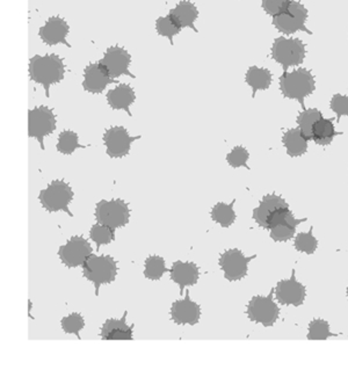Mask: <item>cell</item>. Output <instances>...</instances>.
I'll return each mask as SVG.
<instances>
[{
  "instance_id": "5",
  "label": "cell",
  "mask_w": 348,
  "mask_h": 370,
  "mask_svg": "<svg viewBox=\"0 0 348 370\" xmlns=\"http://www.w3.org/2000/svg\"><path fill=\"white\" fill-rule=\"evenodd\" d=\"M96 220L100 224L112 229L123 228L130 220L128 203L121 199L101 200L96 203Z\"/></svg>"
},
{
  "instance_id": "34",
  "label": "cell",
  "mask_w": 348,
  "mask_h": 370,
  "mask_svg": "<svg viewBox=\"0 0 348 370\" xmlns=\"http://www.w3.org/2000/svg\"><path fill=\"white\" fill-rule=\"evenodd\" d=\"M62 328L68 335H76L80 339V331L85 328V321L80 313H71L69 316L62 318Z\"/></svg>"
},
{
  "instance_id": "23",
  "label": "cell",
  "mask_w": 348,
  "mask_h": 370,
  "mask_svg": "<svg viewBox=\"0 0 348 370\" xmlns=\"http://www.w3.org/2000/svg\"><path fill=\"white\" fill-rule=\"evenodd\" d=\"M306 221V218L296 220L290 211L284 221H281L279 224L270 229V238L273 239L274 242H288L295 236L296 228Z\"/></svg>"
},
{
  "instance_id": "14",
  "label": "cell",
  "mask_w": 348,
  "mask_h": 370,
  "mask_svg": "<svg viewBox=\"0 0 348 370\" xmlns=\"http://www.w3.org/2000/svg\"><path fill=\"white\" fill-rule=\"evenodd\" d=\"M306 289L295 278V270L292 278L277 282L275 287V299L281 306H302L306 299Z\"/></svg>"
},
{
  "instance_id": "36",
  "label": "cell",
  "mask_w": 348,
  "mask_h": 370,
  "mask_svg": "<svg viewBox=\"0 0 348 370\" xmlns=\"http://www.w3.org/2000/svg\"><path fill=\"white\" fill-rule=\"evenodd\" d=\"M249 158V151L244 146H236L231 150V152L227 153V161L231 168H238L244 166V168L250 170L249 166H247Z\"/></svg>"
},
{
  "instance_id": "18",
  "label": "cell",
  "mask_w": 348,
  "mask_h": 370,
  "mask_svg": "<svg viewBox=\"0 0 348 370\" xmlns=\"http://www.w3.org/2000/svg\"><path fill=\"white\" fill-rule=\"evenodd\" d=\"M171 280L175 282L180 288V295L184 294L186 287L194 285L199 281V267L194 263L175 261L171 268Z\"/></svg>"
},
{
  "instance_id": "24",
  "label": "cell",
  "mask_w": 348,
  "mask_h": 370,
  "mask_svg": "<svg viewBox=\"0 0 348 370\" xmlns=\"http://www.w3.org/2000/svg\"><path fill=\"white\" fill-rule=\"evenodd\" d=\"M282 142L290 157L302 156L308 150V139L303 136L299 129H289L284 132Z\"/></svg>"
},
{
  "instance_id": "4",
  "label": "cell",
  "mask_w": 348,
  "mask_h": 370,
  "mask_svg": "<svg viewBox=\"0 0 348 370\" xmlns=\"http://www.w3.org/2000/svg\"><path fill=\"white\" fill-rule=\"evenodd\" d=\"M39 199L46 211H64L70 218L73 216L69 209V204L73 200V191L64 180H53L46 189L40 192Z\"/></svg>"
},
{
  "instance_id": "7",
  "label": "cell",
  "mask_w": 348,
  "mask_h": 370,
  "mask_svg": "<svg viewBox=\"0 0 348 370\" xmlns=\"http://www.w3.org/2000/svg\"><path fill=\"white\" fill-rule=\"evenodd\" d=\"M56 130V116L51 108L46 106L35 107L28 112V136L37 139L44 151V137Z\"/></svg>"
},
{
  "instance_id": "11",
  "label": "cell",
  "mask_w": 348,
  "mask_h": 370,
  "mask_svg": "<svg viewBox=\"0 0 348 370\" xmlns=\"http://www.w3.org/2000/svg\"><path fill=\"white\" fill-rule=\"evenodd\" d=\"M93 253L92 246L82 236H73L65 245L58 249L62 263L68 268L82 266Z\"/></svg>"
},
{
  "instance_id": "37",
  "label": "cell",
  "mask_w": 348,
  "mask_h": 370,
  "mask_svg": "<svg viewBox=\"0 0 348 370\" xmlns=\"http://www.w3.org/2000/svg\"><path fill=\"white\" fill-rule=\"evenodd\" d=\"M292 1L293 0H263V8L267 15H272L274 18L287 11Z\"/></svg>"
},
{
  "instance_id": "26",
  "label": "cell",
  "mask_w": 348,
  "mask_h": 370,
  "mask_svg": "<svg viewBox=\"0 0 348 370\" xmlns=\"http://www.w3.org/2000/svg\"><path fill=\"white\" fill-rule=\"evenodd\" d=\"M236 200H234L230 204H225V203H217L216 206H213L211 209V220L216 222L222 228H229L234 224L236 221V213L234 209Z\"/></svg>"
},
{
  "instance_id": "3",
  "label": "cell",
  "mask_w": 348,
  "mask_h": 370,
  "mask_svg": "<svg viewBox=\"0 0 348 370\" xmlns=\"http://www.w3.org/2000/svg\"><path fill=\"white\" fill-rule=\"evenodd\" d=\"M280 89L286 98L297 100L304 111V99L315 91V79L306 69L284 72L280 78Z\"/></svg>"
},
{
  "instance_id": "32",
  "label": "cell",
  "mask_w": 348,
  "mask_h": 370,
  "mask_svg": "<svg viewBox=\"0 0 348 370\" xmlns=\"http://www.w3.org/2000/svg\"><path fill=\"white\" fill-rule=\"evenodd\" d=\"M182 27H179L178 24L174 21L173 18L170 15L167 17H160L157 19L156 30L160 36L167 37L170 39L171 46H173V37L178 35L182 32Z\"/></svg>"
},
{
  "instance_id": "16",
  "label": "cell",
  "mask_w": 348,
  "mask_h": 370,
  "mask_svg": "<svg viewBox=\"0 0 348 370\" xmlns=\"http://www.w3.org/2000/svg\"><path fill=\"white\" fill-rule=\"evenodd\" d=\"M201 317V308L193 302L187 292L185 299H179L171 306V318L177 325H196Z\"/></svg>"
},
{
  "instance_id": "13",
  "label": "cell",
  "mask_w": 348,
  "mask_h": 370,
  "mask_svg": "<svg viewBox=\"0 0 348 370\" xmlns=\"http://www.w3.org/2000/svg\"><path fill=\"white\" fill-rule=\"evenodd\" d=\"M99 63L107 69L112 78H119L121 76H129L132 78H136V76L129 71L132 56L122 46H110Z\"/></svg>"
},
{
  "instance_id": "38",
  "label": "cell",
  "mask_w": 348,
  "mask_h": 370,
  "mask_svg": "<svg viewBox=\"0 0 348 370\" xmlns=\"http://www.w3.org/2000/svg\"><path fill=\"white\" fill-rule=\"evenodd\" d=\"M331 109L337 114V121L339 122L341 116L348 115V96L336 94L331 100Z\"/></svg>"
},
{
  "instance_id": "17",
  "label": "cell",
  "mask_w": 348,
  "mask_h": 370,
  "mask_svg": "<svg viewBox=\"0 0 348 370\" xmlns=\"http://www.w3.org/2000/svg\"><path fill=\"white\" fill-rule=\"evenodd\" d=\"M70 32V27L64 19L60 17H51L46 20L44 26L39 30V35L46 46H56L62 43L64 46L71 48V44L67 41V36Z\"/></svg>"
},
{
  "instance_id": "25",
  "label": "cell",
  "mask_w": 348,
  "mask_h": 370,
  "mask_svg": "<svg viewBox=\"0 0 348 370\" xmlns=\"http://www.w3.org/2000/svg\"><path fill=\"white\" fill-rule=\"evenodd\" d=\"M246 82L252 89V96H256V93L260 89H267L272 82V73L267 69L251 67L246 72Z\"/></svg>"
},
{
  "instance_id": "21",
  "label": "cell",
  "mask_w": 348,
  "mask_h": 370,
  "mask_svg": "<svg viewBox=\"0 0 348 370\" xmlns=\"http://www.w3.org/2000/svg\"><path fill=\"white\" fill-rule=\"evenodd\" d=\"M288 206V203L284 201L281 196L275 194H270L263 197V201L260 202L259 206H256L253 210V220L258 223L259 227L265 229L268 218L280 208Z\"/></svg>"
},
{
  "instance_id": "12",
  "label": "cell",
  "mask_w": 348,
  "mask_h": 370,
  "mask_svg": "<svg viewBox=\"0 0 348 370\" xmlns=\"http://www.w3.org/2000/svg\"><path fill=\"white\" fill-rule=\"evenodd\" d=\"M142 136L129 135L128 130L123 127H112L103 134V143L106 146V152L110 158H123L128 156L132 143Z\"/></svg>"
},
{
  "instance_id": "8",
  "label": "cell",
  "mask_w": 348,
  "mask_h": 370,
  "mask_svg": "<svg viewBox=\"0 0 348 370\" xmlns=\"http://www.w3.org/2000/svg\"><path fill=\"white\" fill-rule=\"evenodd\" d=\"M246 313L249 316L250 321H252L253 323L263 325L265 328L273 326L280 315V309L273 301V290L266 297L254 296L250 301Z\"/></svg>"
},
{
  "instance_id": "27",
  "label": "cell",
  "mask_w": 348,
  "mask_h": 370,
  "mask_svg": "<svg viewBox=\"0 0 348 370\" xmlns=\"http://www.w3.org/2000/svg\"><path fill=\"white\" fill-rule=\"evenodd\" d=\"M337 134L332 120L322 118L313 127V139L320 146H329Z\"/></svg>"
},
{
  "instance_id": "6",
  "label": "cell",
  "mask_w": 348,
  "mask_h": 370,
  "mask_svg": "<svg viewBox=\"0 0 348 370\" xmlns=\"http://www.w3.org/2000/svg\"><path fill=\"white\" fill-rule=\"evenodd\" d=\"M272 58L287 72L288 69L302 64L306 58V46L297 39L279 37L272 46Z\"/></svg>"
},
{
  "instance_id": "22",
  "label": "cell",
  "mask_w": 348,
  "mask_h": 370,
  "mask_svg": "<svg viewBox=\"0 0 348 370\" xmlns=\"http://www.w3.org/2000/svg\"><path fill=\"white\" fill-rule=\"evenodd\" d=\"M168 15L173 18L174 21L178 24L182 28H192L194 32L198 33L195 28L196 19L199 17V11L195 5L189 1L182 0L173 10H171Z\"/></svg>"
},
{
  "instance_id": "2",
  "label": "cell",
  "mask_w": 348,
  "mask_h": 370,
  "mask_svg": "<svg viewBox=\"0 0 348 370\" xmlns=\"http://www.w3.org/2000/svg\"><path fill=\"white\" fill-rule=\"evenodd\" d=\"M82 275L94 285L98 297L101 285L115 281L118 275V261L113 256L91 254L82 265Z\"/></svg>"
},
{
  "instance_id": "9",
  "label": "cell",
  "mask_w": 348,
  "mask_h": 370,
  "mask_svg": "<svg viewBox=\"0 0 348 370\" xmlns=\"http://www.w3.org/2000/svg\"><path fill=\"white\" fill-rule=\"evenodd\" d=\"M306 19H308L306 8L299 1L293 0L287 11L274 17L273 24L279 32L287 35L294 34L299 30L313 34V32H310L306 27Z\"/></svg>"
},
{
  "instance_id": "31",
  "label": "cell",
  "mask_w": 348,
  "mask_h": 370,
  "mask_svg": "<svg viewBox=\"0 0 348 370\" xmlns=\"http://www.w3.org/2000/svg\"><path fill=\"white\" fill-rule=\"evenodd\" d=\"M89 238L96 243V251H99L101 246L108 245L115 240V229L96 223L89 230Z\"/></svg>"
},
{
  "instance_id": "39",
  "label": "cell",
  "mask_w": 348,
  "mask_h": 370,
  "mask_svg": "<svg viewBox=\"0 0 348 370\" xmlns=\"http://www.w3.org/2000/svg\"><path fill=\"white\" fill-rule=\"evenodd\" d=\"M347 297H348V288H347Z\"/></svg>"
},
{
  "instance_id": "10",
  "label": "cell",
  "mask_w": 348,
  "mask_h": 370,
  "mask_svg": "<svg viewBox=\"0 0 348 370\" xmlns=\"http://www.w3.org/2000/svg\"><path fill=\"white\" fill-rule=\"evenodd\" d=\"M256 256H245L238 249H227L220 256V267L227 281H239L245 278L249 271V263Z\"/></svg>"
},
{
  "instance_id": "20",
  "label": "cell",
  "mask_w": 348,
  "mask_h": 370,
  "mask_svg": "<svg viewBox=\"0 0 348 370\" xmlns=\"http://www.w3.org/2000/svg\"><path fill=\"white\" fill-rule=\"evenodd\" d=\"M127 315L121 319H107L101 328V338L103 340H132L134 338V325L127 324Z\"/></svg>"
},
{
  "instance_id": "1",
  "label": "cell",
  "mask_w": 348,
  "mask_h": 370,
  "mask_svg": "<svg viewBox=\"0 0 348 370\" xmlns=\"http://www.w3.org/2000/svg\"><path fill=\"white\" fill-rule=\"evenodd\" d=\"M64 75V62L58 55H36L29 61V77L33 82L43 86L46 98L50 96V86L61 82Z\"/></svg>"
},
{
  "instance_id": "29",
  "label": "cell",
  "mask_w": 348,
  "mask_h": 370,
  "mask_svg": "<svg viewBox=\"0 0 348 370\" xmlns=\"http://www.w3.org/2000/svg\"><path fill=\"white\" fill-rule=\"evenodd\" d=\"M56 148L58 152L67 155V156H70L77 149H86L85 146H82L79 143V136L77 135V132H71V130H63L60 134Z\"/></svg>"
},
{
  "instance_id": "19",
  "label": "cell",
  "mask_w": 348,
  "mask_h": 370,
  "mask_svg": "<svg viewBox=\"0 0 348 370\" xmlns=\"http://www.w3.org/2000/svg\"><path fill=\"white\" fill-rule=\"evenodd\" d=\"M135 91L128 84H119L115 89L107 93V103L112 109L125 111L129 116H132L130 106L135 103Z\"/></svg>"
},
{
  "instance_id": "28",
  "label": "cell",
  "mask_w": 348,
  "mask_h": 370,
  "mask_svg": "<svg viewBox=\"0 0 348 370\" xmlns=\"http://www.w3.org/2000/svg\"><path fill=\"white\" fill-rule=\"evenodd\" d=\"M322 118H323L322 113L318 109H315V108L304 109L299 115V118H297L299 129L308 141L313 139V127Z\"/></svg>"
},
{
  "instance_id": "30",
  "label": "cell",
  "mask_w": 348,
  "mask_h": 370,
  "mask_svg": "<svg viewBox=\"0 0 348 370\" xmlns=\"http://www.w3.org/2000/svg\"><path fill=\"white\" fill-rule=\"evenodd\" d=\"M165 260L159 256H150L146 258L144 266V276L153 281H158L166 272Z\"/></svg>"
},
{
  "instance_id": "35",
  "label": "cell",
  "mask_w": 348,
  "mask_h": 370,
  "mask_svg": "<svg viewBox=\"0 0 348 370\" xmlns=\"http://www.w3.org/2000/svg\"><path fill=\"white\" fill-rule=\"evenodd\" d=\"M333 333H331L330 324L323 319H313L309 324V333L308 339L309 340H327L330 337H334Z\"/></svg>"
},
{
  "instance_id": "15",
  "label": "cell",
  "mask_w": 348,
  "mask_h": 370,
  "mask_svg": "<svg viewBox=\"0 0 348 370\" xmlns=\"http://www.w3.org/2000/svg\"><path fill=\"white\" fill-rule=\"evenodd\" d=\"M118 82L116 79L112 78L107 69L103 64L98 63H89L84 70V82L82 87L86 92L92 94L103 93L110 84Z\"/></svg>"
},
{
  "instance_id": "33",
  "label": "cell",
  "mask_w": 348,
  "mask_h": 370,
  "mask_svg": "<svg viewBox=\"0 0 348 370\" xmlns=\"http://www.w3.org/2000/svg\"><path fill=\"white\" fill-rule=\"evenodd\" d=\"M313 228L310 229L308 232H299L295 237L294 246L299 252L306 253V254H313L318 247V240L313 234Z\"/></svg>"
}]
</instances>
